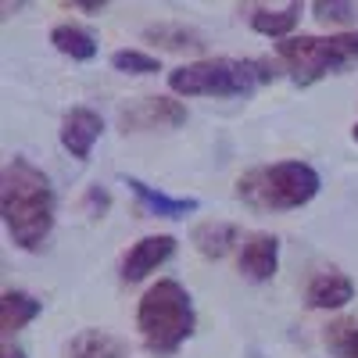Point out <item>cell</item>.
I'll return each instance as SVG.
<instances>
[{
    "label": "cell",
    "mask_w": 358,
    "mask_h": 358,
    "mask_svg": "<svg viewBox=\"0 0 358 358\" xmlns=\"http://www.w3.org/2000/svg\"><path fill=\"white\" fill-rule=\"evenodd\" d=\"M0 204H4V226L11 233V241L22 251H40L43 241L50 236V226H54L50 179L36 165H29L25 158H11L4 165Z\"/></svg>",
    "instance_id": "obj_1"
},
{
    "label": "cell",
    "mask_w": 358,
    "mask_h": 358,
    "mask_svg": "<svg viewBox=\"0 0 358 358\" xmlns=\"http://www.w3.org/2000/svg\"><path fill=\"white\" fill-rule=\"evenodd\" d=\"M319 172L305 162H276L251 169L236 179V194L258 212H290L319 194Z\"/></svg>",
    "instance_id": "obj_2"
},
{
    "label": "cell",
    "mask_w": 358,
    "mask_h": 358,
    "mask_svg": "<svg viewBox=\"0 0 358 358\" xmlns=\"http://www.w3.org/2000/svg\"><path fill=\"white\" fill-rule=\"evenodd\" d=\"M276 69L268 62H236V57H208L169 72V86L183 97H244L268 83Z\"/></svg>",
    "instance_id": "obj_3"
},
{
    "label": "cell",
    "mask_w": 358,
    "mask_h": 358,
    "mask_svg": "<svg viewBox=\"0 0 358 358\" xmlns=\"http://www.w3.org/2000/svg\"><path fill=\"white\" fill-rule=\"evenodd\" d=\"M140 334L143 344L151 348L155 355H172L179 344H183L194 334V305H190V294L179 287L176 280H162L151 290L143 294L140 312Z\"/></svg>",
    "instance_id": "obj_4"
},
{
    "label": "cell",
    "mask_w": 358,
    "mask_h": 358,
    "mask_svg": "<svg viewBox=\"0 0 358 358\" xmlns=\"http://www.w3.org/2000/svg\"><path fill=\"white\" fill-rule=\"evenodd\" d=\"M280 62L287 65L297 86H312L315 79L341 72L358 62V33L341 36H287L280 47Z\"/></svg>",
    "instance_id": "obj_5"
},
{
    "label": "cell",
    "mask_w": 358,
    "mask_h": 358,
    "mask_svg": "<svg viewBox=\"0 0 358 358\" xmlns=\"http://www.w3.org/2000/svg\"><path fill=\"white\" fill-rule=\"evenodd\" d=\"M179 122H187V108L169 97H143L122 111L126 129H165V126H179Z\"/></svg>",
    "instance_id": "obj_6"
},
{
    "label": "cell",
    "mask_w": 358,
    "mask_h": 358,
    "mask_svg": "<svg viewBox=\"0 0 358 358\" xmlns=\"http://www.w3.org/2000/svg\"><path fill=\"white\" fill-rule=\"evenodd\" d=\"M101 133H104V122H101V115L90 111V108H72L62 118V147L72 158H90Z\"/></svg>",
    "instance_id": "obj_7"
},
{
    "label": "cell",
    "mask_w": 358,
    "mask_h": 358,
    "mask_svg": "<svg viewBox=\"0 0 358 358\" xmlns=\"http://www.w3.org/2000/svg\"><path fill=\"white\" fill-rule=\"evenodd\" d=\"M172 251H176L172 236H165V233H162V236H143L140 244H133V251H129L126 262H122V280H129V283L143 280L147 273H155L162 262H169Z\"/></svg>",
    "instance_id": "obj_8"
},
{
    "label": "cell",
    "mask_w": 358,
    "mask_h": 358,
    "mask_svg": "<svg viewBox=\"0 0 358 358\" xmlns=\"http://www.w3.org/2000/svg\"><path fill=\"white\" fill-rule=\"evenodd\" d=\"M276 262H280V241L268 233H251L244 248H241V273L255 283L268 280L276 273Z\"/></svg>",
    "instance_id": "obj_9"
},
{
    "label": "cell",
    "mask_w": 358,
    "mask_h": 358,
    "mask_svg": "<svg viewBox=\"0 0 358 358\" xmlns=\"http://www.w3.org/2000/svg\"><path fill=\"white\" fill-rule=\"evenodd\" d=\"M308 305L312 308H341L355 297V283L344 276V273H315L312 283H308Z\"/></svg>",
    "instance_id": "obj_10"
},
{
    "label": "cell",
    "mask_w": 358,
    "mask_h": 358,
    "mask_svg": "<svg viewBox=\"0 0 358 358\" xmlns=\"http://www.w3.org/2000/svg\"><path fill=\"white\" fill-rule=\"evenodd\" d=\"M126 187L136 194V201L147 208V212H155V215H162V219H183V215L197 212V201H194V197H165V194H158L155 187L140 183V179H126Z\"/></svg>",
    "instance_id": "obj_11"
},
{
    "label": "cell",
    "mask_w": 358,
    "mask_h": 358,
    "mask_svg": "<svg viewBox=\"0 0 358 358\" xmlns=\"http://www.w3.org/2000/svg\"><path fill=\"white\" fill-rule=\"evenodd\" d=\"M40 308L43 305L36 301V297H29L22 290H8L4 297H0V330H4V337L18 334L25 322H33L40 315Z\"/></svg>",
    "instance_id": "obj_12"
},
{
    "label": "cell",
    "mask_w": 358,
    "mask_h": 358,
    "mask_svg": "<svg viewBox=\"0 0 358 358\" xmlns=\"http://www.w3.org/2000/svg\"><path fill=\"white\" fill-rule=\"evenodd\" d=\"M69 358H126V348L104 330H83L69 344Z\"/></svg>",
    "instance_id": "obj_13"
},
{
    "label": "cell",
    "mask_w": 358,
    "mask_h": 358,
    "mask_svg": "<svg viewBox=\"0 0 358 358\" xmlns=\"http://www.w3.org/2000/svg\"><path fill=\"white\" fill-rule=\"evenodd\" d=\"M297 18H301V4H283V8H251V25L258 29V33L265 36H283L297 25Z\"/></svg>",
    "instance_id": "obj_14"
},
{
    "label": "cell",
    "mask_w": 358,
    "mask_h": 358,
    "mask_svg": "<svg viewBox=\"0 0 358 358\" xmlns=\"http://www.w3.org/2000/svg\"><path fill=\"white\" fill-rule=\"evenodd\" d=\"M50 43L62 54L76 57V62H90V57L97 54V40L90 36L86 29H79V25H57L50 33Z\"/></svg>",
    "instance_id": "obj_15"
},
{
    "label": "cell",
    "mask_w": 358,
    "mask_h": 358,
    "mask_svg": "<svg viewBox=\"0 0 358 358\" xmlns=\"http://www.w3.org/2000/svg\"><path fill=\"white\" fill-rule=\"evenodd\" d=\"M233 241H236V229H233L229 222H204V226H197V233H194L197 251L208 255V258H222Z\"/></svg>",
    "instance_id": "obj_16"
},
{
    "label": "cell",
    "mask_w": 358,
    "mask_h": 358,
    "mask_svg": "<svg viewBox=\"0 0 358 358\" xmlns=\"http://www.w3.org/2000/svg\"><path fill=\"white\" fill-rule=\"evenodd\" d=\"M326 348L337 358H358V319H337L326 326Z\"/></svg>",
    "instance_id": "obj_17"
},
{
    "label": "cell",
    "mask_w": 358,
    "mask_h": 358,
    "mask_svg": "<svg viewBox=\"0 0 358 358\" xmlns=\"http://www.w3.org/2000/svg\"><path fill=\"white\" fill-rule=\"evenodd\" d=\"M147 40H158L172 50H187V47H204L201 33H194V29L187 25H158V29H147Z\"/></svg>",
    "instance_id": "obj_18"
},
{
    "label": "cell",
    "mask_w": 358,
    "mask_h": 358,
    "mask_svg": "<svg viewBox=\"0 0 358 358\" xmlns=\"http://www.w3.org/2000/svg\"><path fill=\"white\" fill-rule=\"evenodd\" d=\"M111 65H115L118 72H129V76H151V72L162 69L158 57L140 54V50H115V54H111Z\"/></svg>",
    "instance_id": "obj_19"
},
{
    "label": "cell",
    "mask_w": 358,
    "mask_h": 358,
    "mask_svg": "<svg viewBox=\"0 0 358 358\" xmlns=\"http://www.w3.org/2000/svg\"><path fill=\"white\" fill-rule=\"evenodd\" d=\"M355 11H358L355 4H326V0H319V4H315V15L322 22H351Z\"/></svg>",
    "instance_id": "obj_20"
},
{
    "label": "cell",
    "mask_w": 358,
    "mask_h": 358,
    "mask_svg": "<svg viewBox=\"0 0 358 358\" xmlns=\"http://www.w3.org/2000/svg\"><path fill=\"white\" fill-rule=\"evenodd\" d=\"M4 358H25V355H22L18 348H11V344H8V348H4Z\"/></svg>",
    "instance_id": "obj_21"
},
{
    "label": "cell",
    "mask_w": 358,
    "mask_h": 358,
    "mask_svg": "<svg viewBox=\"0 0 358 358\" xmlns=\"http://www.w3.org/2000/svg\"><path fill=\"white\" fill-rule=\"evenodd\" d=\"M355 140H358V126H355Z\"/></svg>",
    "instance_id": "obj_22"
}]
</instances>
